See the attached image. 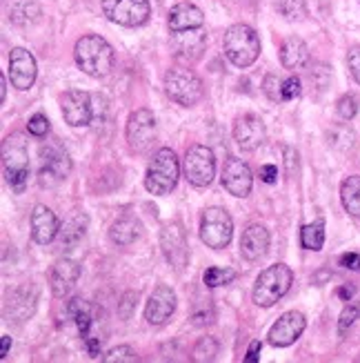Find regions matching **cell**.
<instances>
[{"label":"cell","mask_w":360,"mask_h":363,"mask_svg":"<svg viewBox=\"0 0 360 363\" xmlns=\"http://www.w3.org/2000/svg\"><path fill=\"white\" fill-rule=\"evenodd\" d=\"M338 296L342 298V301H349V298L354 296V288H352V286H342V288L338 290Z\"/></svg>","instance_id":"cell-51"},{"label":"cell","mask_w":360,"mask_h":363,"mask_svg":"<svg viewBox=\"0 0 360 363\" xmlns=\"http://www.w3.org/2000/svg\"><path fill=\"white\" fill-rule=\"evenodd\" d=\"M134 298H138V294H134V292H127V294L122 296L120 308H118V312H120V317H122V319H129V317H132L134 306H136Z\"/></svg>","instance_id":"cell-44"},{"label":"cell","mask_w":360,"mask_h":363,"mask_svg":"<svg viewBox=\"0 0 360 363\" xmlns=\"http://www.w3.org/2000/svg\"><path fill=\"white\" fill-rule=\"evenodd\" d=\"M93 96L83 89H69L60 96V109L71 128H85L93 118Z\"/></svg>","instance_id":"cell-12"},{"label":"cell","mask_w":360,"mask_h":363,"mask_svg":"<svg viewBox=\"0 0 360 363\" xmlns=\"http://www.w3.org/2000/svg\"><path fill=\"white\" fill-rule=\"evenodd\" d=\"M167 25L171 31H185V29H196L205 25V13L200 7L192 3H178L169 9Z\"/></svg>","instance_id":"cell-24"},{"label":"cell","mask_w":360,"mask_h":363,"mask_svg":"<svg viewBox=\"0 0 360 363\" xmlns=\"http://www.w3.org/2000/svg\"><path fill=\"white\" fill-rule=\"evenodd\" d=\"M262 91L267 94V99L269 101H283V81L276 76V74H269L267 78H265V83H262Z\"/></svg>","instance_id":"cell-38"},{"label":"cell","mask_w":360,"mask_h":363,"mask_svg":"<svg viewBox=\"0 0 360 363\" xmlns=\"http://www.w3.org/2000/svg\"><path fill=\"white\" fill-rule=\"evenodd\" d=\"M178 179H180V163H178V156L174 154V150L163 147L156 152L149 167H147V174H145L147 192L165 196L176 187Z\"/></svg>","instance_id":"cell-2"},{"label":"cell","mask_w":360,"mask_h":363,"mask_svg":"<svg viewBox=\"0 0 360 363\" xmlns=\"http://www.w3.org/2000/svg\"><path fill=\"white\" fill-rule=\"evenodd\" d=\"M87 216H76L71 218L69 223L60 230V245L65 247V250H71L76 247L78 243H81L85 239V234H87Z\"/></svg>","instance_id":"cell-28"},{"label":"cell","mask_w":360,"mask_h":363,"mask_svg":"<svg viewBox=\"0 0 360 363\" xmlns=\"http://www.w3.org/2000/svg\"><path fill=\"white\" fill-rule=\"evenodd\" d=\"M176 312V294L169 286H158L145 306V319L149 325H165Z\"/></svg>","instance_id":"cell-19"},{"label":"cell","mask_w":360,"mask_h":363,"mask_svg":"<svg viewBox=\"0 0 360 363\" xmlns=\"http://www.w3.org/2000/svg\"><path fill=\"white\" fill-rule=\"evenodd\" d=\"M260 179L265 181V183H276V179H278V167L276 165H262L260 167Z\"/></svg>","instance_id":"cell-47"},{"label":"cell","mask_w":360,"mask_h":363,"mask_svg":"<svg viewBox=\"0 0 360 363\" xmlns=\"http://www.w3.org/2000/svg\"><path fill=\"white\" fill-rule=\"evenodd\" d=\"M216 354H218V341L214 337H202L194 348V361H200V363L214 361Z\"/></svg>","instance_id":"cell-36"},{"label":"cell","mask_w":360,"mask_h":363,"mask_svg":"<svg viewBox=\"0 0 360 363\" xmlns=\"http://www.w3.org/2000/svg\"><path fill=\"white\" fill-rule=\"evenodd\" d=\"M276 9L291 23L294 21H305V16H307L305 0H276Z\"/></svg>","instance_id":"cell-34"},{"label":"cell","mask_w":360,"mask_h":363,"mask_svg":"<svg viewBox=\"0 0 360 363\" xmlns=\"http://www.w3.org/2000/svg\"><path fill=\"white\" fill-rule=\"evenodd\" d=\"M67 312H69V317L76 321L78 333L87 339L89 337V328H91V308H89V303L76 296L67 303Z\"/></svg>","instance_id":"cell-30"},{"label":"cell","mask_w":360,"mask_h":363,"mask_svg":"<svg viewBox=\"0 0 360 363\" xmlns=\"http://www.w3.org/2000/svg\"><path fill=\"white\" fill-rule=\"evenodd\" d=\"M161 247L163 255L174 265V270L182 272L187 261H190V245H187V236L180 223H165L161 232Z\"/></svg>","instance_id":"cell-13"},{"label":"cell","mask_w":360,"mask_h":363,"mask_svg":"<svg viewBox=\"0 0 360 363\" xmlns=\"http://www.w3.org/2000/svg\"><path fill=\"white\" fill-rule=\"evenodd\" d=\"M5 99H7V78L0 74V101L5 103Z\"/></svg>","instance_id":"cell-52"},{"label":"cell","mask_w":360,"mask_h":363,"mask_svg":"<svg viewBox=\"0 0 360 363\" xmlns=\"http://www.w3.org/2000/svg\"><path fill=\"white\" fill-rule=\"evenodd\" d=\"M171 52L180 60H198L207 47V34L202 27L196 29H185V31H171Z\"/></svg>","instance_id":"cell-15"},{"label":"cell","mask_w":360,"mask_h":363,"mask_svg":"<svg viewBox=\"0 0 360 363\" xmlns=\"http://www.w3.org/2000/svg\"><path fill=\"white\" fill-rule=\"evenodd\" d=\"M71 172L69 154L60 145H42L40 147V174L38 181L42 187H56Z\"/></svg>","instance_id":"cell-10"},{"label":"cell","mask_w":360,"mask_h":363,"mask_svg":"<svg viewBox=\"0 0 360 363\" xmlns=\"http://www.w3.org/2000/svg\"><path fill=\"white\" fill-rule=\"evenodd\" d=\"M140 234H143V225H140V220L134 216H120L118 220H114V225L109 228V239L122 247L138 241Z\"/></svg>","instance_id":"cell-26"},{"label":"cell","mask_w":360,"mask_h":363,"mask_svg":"<svg viewBox=\"0 0 360 363\" xmlns=\"http://www.w3.org/2000/svg\"><path fill=\"white\" fill-rule=\"evenodd\" d=\"M301 78L298 76H289L287 81H283V101H294L301 96Z\"/></svg>","instance_id":"cell-41"},{"label":"cell","mask_w":360,"mask_h":363,"mask_svg":"<svg viewBox=\"0 0 360 363\" xmlns=\"http://www.w3.org/2000/svg\"><path fill=\"white\" fill-rule=\"evenodd\" d=\"M347 65H349V72L354 76V81L360 83V45H356V47H352V50H349Z\"/></svg>","instance_id":"cell-43"},{"label":"cell","mask_w":360,"mask_h":363,"mask_svg":"<svg viewBox=\"0 0 360 363\" xmlns=\"http://www.w3.org/2000/svg\"><path fill=\"white\" fill-rule=\"evenodd\" d=\"M216 319V310H214V303L209 298H198L194 303V310H192V323L202 328V325H209L214 323Z\"/></svg>","instance_id":"cell-33"},{"label":"cell","mask_w":360,"mask_h":363,"mask_svg":"<svg viewBox=\"0 0 360 363\" xmlns=\"http://www.w3.org/2000/svg\"><path fill=\"white\" fill-rule=\"evenodd\" d=\"M265 138H267V130H265V123L258 116L245 114L233 123V140L243 152L258 150L265 143Z\"/></svg>","instance_id":"cell-17"},{"label":"cell","mask_w":360,"mask_h":363,"mask_svg":"<svg viewBox=\"0 0 360 363\" xmlns=\"http://www.w3.org/2000/svg\"><path fill=\"white\" fill-rule=\"evenodd\" d=\"M285 167H287V174H294L298 169V152L285 147Z\"/></svg>","instance_id":"cell-46"},{"label":"cell","mask_w":360,"mask_h":363,"mask_svg":"<svg viewBox=\"0 0 360 363\" xmlns=\"http://www.w3.org/2000/svg\"><path fill=\"white\" fill-rule=\"evenodd\" d=\"M225 56L236 67H249L254 65L256 58L260 56V38L249 25H231L225 31Z\"/></svg>","instance_id":"cell-3"},{"label":"cell","mask_w":360,"mask_h":363,"mask_svg":"<svg viewBox=\"0 0 360 363\" xmlns=\"http://www.w3.org/2000/svg\"><path fill=\"white\" fill-rule=\"evenodd\" d=\"M156 140V116L149 109H136L127 121V145L136 154H147Z\"/></svg>","instance_id":"cell-11"},{"label":"cell","mask_w":360,"mask_h":363,"mask_svg":"<svg viewBox=\"0 0 360 363\" xmlns=\"http://www.w3.org/2000/svg\"><path fill=\"white\" fill-rule=\"evenodd\" d=\"M185 179L194 187H207L216 177V156L205 145H192L182 161Z\"/></svg>","instance_id":"cell-8"},{"label":"cell","mask_w":360,"mask_h":363,"mask_svg":"<svg viewBox=\"0 0 360 363\" xmlns=\"http://www.w3.org/2000/svg\"><path fill=\"white\" fill-rule=\"evenodd\" d=\"M291 283H294V272L285 263H276L267 267V270L260 272V277L256 279V286L252 292L254 303L260 308H272L289 292Z\"/></svg>","instance_id":"cell-4"},{"label":"cell","mask_w":360,"mask_h":363,"mask_svg":"<svg viewBox=\"0 0 360 363\" xmlns=\"http://www.w3.org/2000/svg\"><path fill=\"white\" fill-rule=\"evenodd\" d=\"M269 250V232L262 225H249L240 239V255L247 261H258Z\"/></svg>","instance_id":"cell-23"},{"label":"cell","mask_w":360,"mask_h":363,"mask_svg":"<svg viewBox=\"0 0 360 363\" xmlns=\"http://www.w3.org/2000/svg\"><path fill=\"white\" fill-rule=\"evenodd\" d=\"M85 343H87V350H89L91 357H98V354H100V339H96V337H87Z\"/></svg>","instance_id":"cell-49"},{"label":"cell","mask_w":360,"mask_h":363,"mask_svg":"<svg viewBox=\"0 0 360 363\" xmlns=\"http://www.w3.org/2000/svg\"><path fill=\"white\" fill-rule=\"evenodd\" d=\"M223 187L231 196H238L245 199L252 192V185H254V177H252V169L243 159H236V156H229L223 165Z\"/></svg>","instance_id":"cell-14"},{"label":"cell","mask_w":360,"mask_h":363,"mask_svg":"<svg viewBox=\"0 0 360 363\" xmlns=\"http://www.w3.org/2000/svg\"><path fill=\"white\" fill-rule=\"evenodd\" d=\"M358 308L356 306H347L345 310H342V314H340V321H338V333L340 335H345L347 330L356 323V319H358Z\"/></svg>","instance_id":"cell-42"},{"label":"cell","mask_w":360,"mask_h":363,"mask_svg":"<svg viewBox=\"0 0 360 363\" xmlns=\"http://www.w3.org/2000/svg\"><path fill=\"white\" fill-rule=\"evenodd\" d=\"M103 13L122 27H140L149 21V0H100Z\"/></svg>","instance_id":"cell-9"},{"label":"cell","mask_w":360,"mask_h":363,"mask_svg":"<svg viewBox=\"0 0 360 363\" xmlns=\"http://www.w3.org/2000/svg\"><path fill=\"white\" fill-rule=\"evenodd\" d=\"M233 236V220L225 208H207L200 218V241L211 250H223Z\"/></svg>","instance_id":"cell-7"},{"label":"cell","mask_w":360,"mask_h":363,"mask_svg":"<svg viewBox=\"0 0 360 363\" xmlns=\"http://www.w3.org/2000/svg\"><path fill=\"white\" fill-rule=\"evenodd\" d=\"M280 62L285 69H301L309 62V47L303 38L289 36L280 45Z\"/></svg>","instance_id":"cell-25"},{"label":"cell","mask_w":360,"mask_h":363,"mask_svg":"<svg viewBox=\"0 0 360 363\" xmlns=\"http://www.w3.org/2000/svg\"><path fill=\"white\" fill-rule=\"evenodd\" d=\"M327 140H330L332 147H336L340 152H347L356 143V134L349 128H345V125H338V128H332L327 132Z\"/></svg>","instance_id":"cell-32"},{"label":"cell","mask_w":360,"mask_h":363,"mask_svg":"<svg viewBox=\"0 0 360 363\" xmlns=\"http://www.w3.org/2000/svg\"><path fill=\"white\" fill-rule=\"evenodd\" d=\"M36 74H38V67H36V58L31 56L27 50L23 47H16L9 54V81L16 89H29L36 81Z\"/></svg>","instance_id":"cell-18"},{"label":"cell","mask_w":360,"mask_h":363,"mask_svg":"<svg viewBox=\"0 0 360 363\" xmlns=\"http://www.w3.org/2000/svg\"><path fill=\"white\" fill-rule=\"evenodd\" d=\"M9 348H11V337L3 335V345H0V359H5L9 354Z\"/></svg>","instance_id":"cell-50"},{"label":"cell","mask_w":360,"mask_h":363,"mask_svg":"<svg viewBox=\"0 0 360 363\" xmlns=\"http://www.w3.org/2000/svg\"><path fill=\"white\" fill-rule=\"evenodd\" d=\"M301 243H303V247L314 250V252L323 250V245H325V223L323 220L309 223L301 230Z\"/></svg>","instance_id":"cell-31"},{"label":"cell","mask_w":360,"mask_h":363,"mask_svg":"<svg viewBox=\"0 0 360 363\" xmlns=\"http://www.w3.org/2000/svg\"><path fill=\"white\" fill-rule=\"evenodd\" d=\"M258 357H260V341H252V343H249V350H247L245 363H256Z\"/></svg>","instance_id":"cell-48"},{"label":"cell","mask_w":360,"mask_h":363,"mask_svg":"<svg viewBox=\"0 0 360 363\" xmlns=\"http://www.w3.org/2000/svg\"><path fill=\"white\" fill-rule=\"evenodd\" d=\"M9 16L16 25H34L36 21H40V7L36 3H31V0H16L9 9Z\"/></svg>","instance_id":"cell-29"},{"label":"cell","mask_w":360,"mask_h":363,"mask_svg":"<svg viewBox=\"0 0 360 363\" xmlns=\"http://www.w3.org/2000/svg\"><path fill=\"white\" fill-rule=\"evenodd\" d=\"M233 279H236V272L229 270V267H209V270H205V274H202V281H205L207 288L227 286Z\"/></svg>","instance_id":"cell-35"},{"label":"cell","mask_w":360,"mask_h":363,"mask_svg":"<svg viewBox=\"0 0 360 363\" xmlns=\"http://www.w3.org/2000/svg\"><path fill=\"white\" fill-rule=\"evenodd\" d=\"M27 130L34 136H47V132H50V121H47V116H42V114H34L27 123Z\"/></svg>","instance_id":"cell-40"},{"label":"cell","mask_w":360,"mask_h":363,"mask_svg":"<svg viewBox=\"0 0 360 363\" xmlns=\"http://www.w3.org/2000/svg\"><path fill=\"white\" fill-rule=\"evenodd\" d=\"M58 218L56 214L47 208V205H36L34 212H31V236L38 245L52 243L58 236Z\"/></svg>","instance_id":"cell-20"},{"label":"cell","mask_w":360,"mask_h":363,"mask_svg":"<svg viewBox=\"0 0 360 363\" xmlns=\"http://www.w3.org/2000/svg\"><path fill=\"white\" fill-rule=\"evenodd\" d=\"M74 58L76 65L91 78H105L114 69L112 45L98 34H85L83 38H78L74 47Z\"/></svg>","instance_id":"cell-1"},{"label":"cell","mask_w":360,"mask_h":363,"mask_svg":"<svg viewBox=\"0 0 360 363\" xmlns=\"http://www.w3.org/2000/svg\"><path fill=\"white\" fill-rule=\"evenodd\" d=\"M163 87L167 96L182 107H194L205 96L202 81L192 69H185V67L169 69L163 78Z\"/></svg>","instance_id":"cell-5"},{"label":"cell","mask_w":360,"mask_h":363,"mask_svg":"<svg viewBox=\"0 0 360 363\" xmlns=\"http://www.w3.org/2000/svg\"><path fill=\"white\" fill-rule=\"evenodd\" d=\"M36 301H38V294H36L34 288H29V286L18 288L9 296V301L5 306L7 321H16V323L27 321L36 310Z\"/></svg>","instance_id":"cell-21"},{"label":"cell","mask_w":360,"mask_h":363,"mask_svg":"<svg viewBox=\"0 0 360 363\" xmlns=\"http://www.w3.org/2000/svg\"><path fill=\"white\" fill-rule=\"evenodd\" d=\"M336 109H338V116H340L342 121H352V118L358 114V99L352 96V94H347V96H342V99L338 101Z\"/></svg>","instance_id":"cell-39"},{"label":"cell","mask_w":360,"mask_h":363,"mask_svg":"<svg viewBox=\"0 0 360 363\" xmlns=\"http://www.w3.org/2000/svg\"><path fill=\"white\" fill-rule=\"evenodd\" d=\"M340 265L347 267V270H360V255H356V252H345V255L340 257Z\"/></svg>","instance_id":"cell-45"},{"label":"cell","mask_w":360,"mask_h":363,"mask_svg":"<svg viewBox=\"0 0 360 363\" xmlns=\"http://www.w3.org/2000/svg\"><path fill=\"white\" fill-rule=\"evenodd\" d=\"M105 363H134L138 361V354L134 348H129V345H118V348L109 350L105 357H103Z\"/></svg>","instance_id":"cell-37"},{"label":"cell","mask_w":360,"mask_h":363,"mask_svg":"<svg viewBox=\"0 0 360 363\" xmlns=\"http://www.w3.org/2000/svg\"><path fill=\"white\" fill-rule=\"evenodd\" d=\"M3 165H5V177L11 189L23 192L29 181V150H27V140L21 134H11L5 138Z\"/></svg>","instance_id":"cell-6"},{"label":"cell","mask_w":360,"mask_h":363,"mask_svg":"<svg viewBox=\"0 0 360 363\" xmlns=\"http://www.w3.org/2000/svg\"><path fill=\"white\" fill-rule=\"evenodd\" d=\"M78 277H81V265H78L74 259H58L52 267V292L56 296H65L69 294V290L76 286Z\"/></svg>","instance_id":"cell-22"},{"label":"cell","mask_w":360,"mask_h":363,"mask_svg":"<svg viewBox=\"0 0 360 363\" xmlns=\"http://www.w3.org/2000/svg\"><path fill=\"white\" fill-rule=\"evenodd\" d=\"M305 325H307V319L303 312H296V310L285 312L283 317L272 325L269 343L276 345V348H287V345L301 339V335L305 333Z\"/></svg>","instance_id":"cell-16"},{"label":"cell","mask_w":360,"mask_h":363,"mask_svg":"<svg viewBox=\"0 0 360 363\" xmlns=\"http://www.w3.org/2000/svg\"><path fill=\"white\" fill-rule=\"evenodd\" d=\"M340 201L352 216L360 218V177H349L340 185Z\"/></svg>","instance_id":"cell-27"}]
</instances>
